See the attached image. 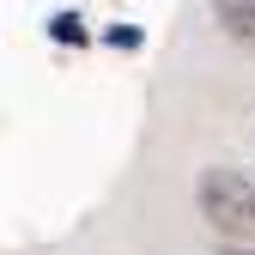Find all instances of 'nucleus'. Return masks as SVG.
Wrapping results in <instances>:
<instances>
[{
    "label": "nucleus",
    "mask_w": 255,
    "mask_h": 255,
    "mask_svg": "<svg viewBox=\"0 0 255 255\" xmlns=\"http://www.w3.org/2000/svg\"><path fill=\"white\" fill-rule=\"evenodd\" d=\"M213 18L225 24V37L255 49V0H213Z\"/></svg>",
    "instance_id": "7ed1b4c3"
},
{
    "label": "nucleus",
    "mask_w": 255,
    "mask_h": 255,
    "mask_svg": "<svg viewBox=\"0 0 255 255\" xmlns=\"http://www.w3.org/2000/svg\"><path fill=\"white\" fill-rule=\"evenodd\" d=\"M49 43H61V49H91V43H98V30L85 24L79 6H61V12H49Z\"/></svg>",
    "instance_id": "f03ea898"
},
{
    "label": "nucleus",
    "mask_w": 255,
    "mask_h": 255,
    "mask_svg": "<svg viewBox=\"0 0 255 255\" xmlns=\"http://www.w3.org/2000/svg\"><path fill=\"white\" fill-rule=\"evenodd\" d=\"M201 213L225 243H255V182L237 170H207L201 176Z\"/></svg>",
    "instance_id": "f257e3e1"
},
{
    "label": "nucleus",
    "mask_w": 255,
    "mask_h": 255,
    "mask_svg": "<svg viewBox=\"0 0 255 255\" xmlns=\"http://www.w3.org/2000/svg\"><path fill=\"white\" fill-rule=\"evenodd\" d=\"M98 43L116 49V55H140V49H146V24H134V18H110V24H98Z\"/></svg>",
    "instance_id": "20e7f679"
}]
</instances>
